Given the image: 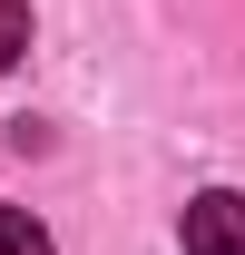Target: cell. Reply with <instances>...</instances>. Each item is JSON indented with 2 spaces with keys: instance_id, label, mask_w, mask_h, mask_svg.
Listing matches in <instances>:
<instances>
[{
  "instance_id": "1",
  "label": "cell",
  "mask_w": 245,
  "mask_h": 255,
  "mask_svg": "<svg viewBox=\"0 0 245 255\" xmlns=\"http://www.w3.org/2000/svg\"><path fill=\"white\" fill-rule=\"evenodd\" d=\"M186 255H245V196H196L186 206Z\"/></svg>"
},
{
  "instance_id": "2",
  "label": "cell",
  "mask_w": 245,
  "mask_h": 255,
  "mask_svg": "<svg viewBox=\"0 0 245 255\" xmlns=\"http://www.w3.org/2000/svg\"><path fill=\"white\" fill-rule=\"evenodd\" d=\"M0 255H59V246H49V226L30 206H0Z\"/></svg>"
},
{
  "instance_id": "3",
  "label": "cell",
  "mask_w": 245,
  "mask_h": 255,
  "mask_svg": "<svg viewBox=\"0 0 245 255\" xmlns=\"http://www.w3.org/2000/svg\"><path fill=\"white\" fill-rule=\"evenodd\" d=\"M30 49V0H0V69Z\"/></svg>"
}]
</instances>
